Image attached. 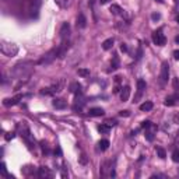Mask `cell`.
I'll use <instances>...</instances> for the list:
<instances>
[{
    "mask_svg": "<svg viewBox=\"0 0 179 179\" xmlns=\"http://www.w3.org/2000/svg\"><path fill=\"white\" fill-rule=\"evenodd\" d=\"M108 147H109V141H108V140H101V141L98 143V148H99L101 151H105Z\"/></svg>",
    "mask_w": 179,
    "mask_h": 179,
    "instance_id": "cell-20",
    "label": "cell"
},
{
    "mask_svg": "<svg viewBox=\"0 0 179 179\" xmlns=\"http://www.w3.org/2000/svg\"><path fill=\"white\" fill-rule=\"evenodd\" d=\"M112 46H113V38H109V39H106V41H103L102 48H103L105 50H109Z\"/></svg>",
    "mask_w": 179,
    "mask_h": 179,
    "instance_id": "cell-18",
    "label": "cell"
},
{
    "mask_svg": "<svg viewBox=\"0 0 179 179\" xmlns=\"http://www.w3.org/2000/svg\"><path fill=\"white\" fill-rule=\"evenodd\" d=\"M85 25H87V20H85V17H84V14H78V17H77V27L78 28H85Z\"/></svg>",
    "mask_w": 179,
    "mask_h": 179,
    "instance_id": "cell-15",
    "label": "cell"
},
{
    "mask_svg": "<svg viewBox=\"0 0 179 179\" xmlns=\"http://www.w3.org/2000/svg\"><path fill=\"white\" fill-rule=\"evenodd\" d=\"M99 173H101V176H103V178H108V176H115V169H113V167H112V161L103 162L102 167H101Z\"/></svg>",
    "mask_w": 179,
    "mask_h": 179,
    "instance_id": "cell-6",
    "label": "cell"
},
{
    "mask_svg": "<svg viewBox=\"0 0 179 179\" xmlns=\"http://www.w3.org/2000/svg\"><path fill=\"white\" fill-rule=\"evenodd\" d=\"M153 41H154V44L158 45V46H164L165 42H167V38H165V35L162 34V31L158 30L153 34Z\"/></svg>",
    "mask_w": 179,
    "mask_h": 179,
    "instance_id": "cell-7",
    "label": "cell"
},
{
    "mask_svg": "<svg viewBox=\"0 0 179 179\" xmlns=\"http://www.w3.org/2000/svg\"><path fill=\"white\" fill-rule=\"evenodd\" d=\"M157 2H162V0H157Z\"/></svg>",
    "mask_w": 179,
    "mask_h": 179,
    "instance_id": "cell-39",
    "label": "cell"
},
{
    "mask_svg": "<svg viewBox=\"0 0 179 179\" xmlns=\"http://www.w3.org/2000/svg\"><path fill=\"white\" fill-rule=\"evenodd\" d=\"M101 4H105V3H108V0H99Z\"/></svg>",
    "mask_w": 179,
    "mask_h": 179,
    "instance_id": "cell-34",
    "label": "cell"
},
{
    "mask_svg": "<svg viewBox=\"0 0 179 179\" xmlns=\"http://www.w3.org/2000/svg\"><path fill=\"white\" fill-rule=\"evenodd\" d=\"M120 50H122V52H127V46H126V44L120 45Z\"/></svg>",
    "mask_w": 179,
    "mask_h": 179,
    "instance_id": "cell-30",
    "label": "cell"
},
{
    "mask_svg": "<svg viewBox=\"0 0 179 179\" xmlns=\"http://www.w3.org/2000/svg\"><path fill=\"white\" fill-rule=\"evenodd\" d=\"M20 99H22L21 94L16 95V97H13V98H6V99L3 101V105L4 106H14V105H17V103L20 102Z\"/></svg>",
    "mask_w": 179,
    "mask_h": 179,
    "instance_id": "cell-9",
    "label": "cell"
},
{
    "mask_svg": "<svg viewBox=\"0 0 179 179\" xmlns=\"http://www.w3.org/2000/svg\"><path fill=\"white\" fill-rule=\"evenodd\" d=\"M52 105L55 106L56 109H64L67 103H66V101H64V99H53Z\"/></svg>",
    "mask_w": 179,
    "mask_h": 179,
    "instance_id": "cell-14",
    "label": "cell"
},
{
    "mask_svg": "<svg viewBox=\"0 0 179 179\" xmlns=\"http://www.w3.org/2000/svg\"><path fill=\"white\" fill-rule=\"evenodd\" d=\"M168 77H169V64L167 62H164L161 64V70H159V84L165 85L168 81Z\"/></svg>",
    "mask_w": 179,
    "mask_h": 179,
    "instance_id": "cell-5",
    "label": "cell"
},
{
    "mask_svg": "<svg viewBox=\"0 0 179 179\" xmlns=\"http://www.w3.org/2000/svg\"><path fill=\"white\" fill-rule=\"evenodd\" d=\"M173 88L179 90V78H173Z\"/></svg>",
    "mask_w": 179,
    "mask_h": 179,
    "instance_id": "cell-29",
    "label": "cell"
},
{
    "mask_svg": "<svg viewBox=\"0 0 179 179\" xmlns=\"http://www.w3.org/2000/svg\"><path fill=\"white\" fill-rule=\"evenodd\" d=\"M157 154H158V157H159V158H162V159L167 157V153H165V150H164V148H161V147H157Z\"/></svg>",
    "mask_w": 179,
    "mask_h": 179,
    "instance_id": "cell-23",
    "label": "cell"
},
{
    "mask_svg": "<svg viewBox=\"0 0 179 179\" xmlns=\"http://www.w3.org/2000/svg\"><path fill=\"white\" fill-rule=\"evenodd\" d=\"M159 18V14H153V20H158Z\"/></svg>",
    "mask_w": 179,
    "mask_h": 179,
    "instance_id": "cell-33",
    "label": "cell"
},
{
    "mask_svg": "<svg viewBox=\"0 0 179 179\" xmlns=\"http://www.w3.org/2000/svg\"><path fill=\"white\" fill-rule=\"evenodd\" d=\"M176 99H178V101H179V95H178V97H176Z\"/></svg>",
    "mask_w": 179,
    "mask_h": 179,
    "instance_id": "cell-37",
    "label": "cell"
},
{
    "mask_svg": "<svg viewBox=\"0 0 179 179\" xmlns=\"http://www.w3.org/2000/svg\"><path fill=\"white\" fill-rule=\"evenodd\" d=\"M154 130H155V129H153L151 131H145V139H147L148 141H153V139H154Z\"/></svg>",
    "mask_w": 179,
    "mask_h": 179,
    "instance_id": "cell-27",
    "label": "cell"
},
{
    "mask_svg": "<svg viewBox=\"0 0 179 179\" xmlns=\"http://www.w3.org/2000/svg\"><path fill=\"white\" fill-rule=\"evenodd\" d=\"M55 3L59 6V7H62V8H64L67 4H69V0H55Z\"/></svg>",
    "mask_w": 179,
    "mask_h": 179,
    "instance_id": "cell-25",
    "label": "cell"
},
{
    "mask_svg": "<svg viewBox=\"0 0 179 179\" xmlns=\"http://www.w3.org/2000/svg\"><path fill=\"white\" fill-rule=\"evenodd\" d=\"M119 115H120V116H129L130 113H129V111H122Z\"/></svg>",
    "mask_w": 179,
    "mask_h": 179,
    "instance_id": "cell-31",
    "label": "cell"
},
{
    "mask_svg": "<svg viewBox=\"0 0 179 179\" xmlns=\"http://www.w3.org/2000/svg\"><path fill=\"white\" fill-rule=\"evenodd\" d=\"M98 131H101V133H109V126L108 125H99L98 126Z\"/></svg>",
    "mask_w": 179,
    "mask_h": 179,
    "instance_id": "cell-24",
    "label": "cell"
},
{
    "mask_svg": "<svg viewBox=\"0 0 179 179\" xmlns=\"http://www.w3.org/2000/svg\"><path fill=\"white\" fill-rule=\"evenodd\" d=\"M70 38V25L64 22L60 28V42H69Z\"/></svg>",
    "mask_w": 179,
    "mask_h": 179,
    "instance_id": "cell-8",
    "label": "cell"
},
{
    "mask_svg": "<svg viewBox=\"0 0 179 179\" xmlns=\"http://www.w3.org/2000/svg\"><path fill=\"white\" fill-rule=\"evenodd\" d=\"M176 20H178V22H179V16H178V18H176Z\"/></svg>",
    "mask_w": 179,
    "mask_h": 179,
    "instance_id": "cell-38",
    "label": "cell"
},
{
    "mask_svg": "<svg viewBox=\"0 0 179 179\" xmlns=\"http://www.w3.org/2000/svg\"><path fill=\"white\" fill-rule=\"evenodd\" d=\"M0 50H2L3 55L8 56V57H13L18 53V46L16 44H11V42H7V41H2L0 44Z\"/></svg>",
    "mask_w": 179,
    "mask_h": 179,
    "instance_id": "cell-2",
    "label": "cell"
},
{
    "mask_svg": "<svg viewBox=\"0 0 179 179\" xmlns=\"http://www.w3.org/2000/svg\"><path fill=\"white\" fill-rule=\"evenodd\" d=\"M70 91L76 92V94H81V85L78 83H73L71 85H70Z\"/></svg>",
    "mask_w": 179,
    "mask_h": 179,
    "instance_id": "cell-19",
    "label": "cell"
},
{
    "mask_svg": "<svg viewBox=\"0 0 179 179\" xmlns=\"http://www.w3.org/2000/svg\"><path fill=\"white\" fill-rule=\"evenodd\" d=\"M62 87H63V80H59L57 83H53L52 85L44 88L41 91V94L42 95H53V94H56V92H60L62 91Z\"/></svg>",
    "mask_w": 179,
    "mask_h": 179,
    "instance_id": "cell-4",
    "label": "cell"
},
{
    "mask_svg": "<svg viewBox=\"0 0 179 179\" xmlns=\"http://www.w3.org/2000/svg\"><path fill=\"white\" fill-rule=\"evenodd\" d=\"M173 57H175L176 60H179V49H178V50H175V52H173Z\"/></svg>",
    "mask_w": 179,
    "mask_h": 179,
    "instance_id": "cell-32",
    "label": "cell"
},
{
    "mask_svg": "<svg viewBox=\"0 0 179 179\" xmlns=\"http://www.w3.org/2000/svg\"><path fill=\"white\" fill-rule=\"evenodd\" d=\"M38 175H39V178H42V179H50L53 176V173L50 172L48 168L42 167V168H39V169H38Z\"/></svg>",
    "mask_w": 179,
    "mask_h": 179,
    "instance_id": "cell-10",
    "label": "cell"
},
{
    "mask_svg": "<svg viewBox=\"0 0 179 179\" xmlns=\"http://www.w3.org/2000/svg\"><path fill=\"white\" fill-rule=\"evenodd\" d=\"M117 67H119V59L115 56L113 60H112V63H111V69H109V71H113V70H116Z\"/></svg>",
    "mask_w": 179,
    "mask_h": 179,
    "instance_id": "cell-21",
    "label": "cell"
},
{
    "mask_svg": "<svg viewBox=\"0 0 179 179\" xmlns=\"http://www.w3.org/2000/svg\"><path fill=\"white\" fill-rule=\"evenodd\" d=\"M137 90H139V91H137V95H136V98H134V101L139 99V98L141 97L143 91L145 90V81L144 80H139V81H137Z\"/></svg>",
    "mask_w": 179,
    "mask_h": 179,
    "instance_id": "cell-11",
    "label": "cell"
},
{
    "mask_svg": "<svg viewBox=\"0 0 179 179\" xmlns=\"http://www.w3.org/2000/svg\"><path fill=\"white\" fill-rule=\"evenodd\" d=\"M176 42H179V36H178V38H176Z\"/></svg>",
    "mask_w": 179,
    "mask_h": 179,
    "instance_id": "cell-36",
    "label": "cell"
},
{
    "mask_svg": "<svg viewBox=\"0 0 179 179\" xmlns=\"http://www.w3.org/2000/svg\"><path fill=\"white\" fill-rule=\"evenodd\" d=\"M173 2H175V4H176V6H179V0H173Z\"/></svg>",
    "mask_w": 179,
    "mask_h": 179,
    "instance_id": "cell-35",
    "label": "cell"
},
{
    "mask_svg": "<svg viewBox=\"0 0 179 179\" xmlns=\"http://www.w3.org/2000/svg\"><path fill=\"white\" fill-rule=\"evenodd\" d=\"M91 116H102L103 115V109L102 108H91L88 112Z\"/></svg>",
    "mask_w": 179,
    "mask_h": 179,
    "instance_id": "cell-16",
    "label": "cell"
},
{
    "mask_svg": "<svg viewBox=\"0 0 179 179\" xmlns=\"http://www.w3.org/2000/svg\"><path fill=\"white\" fill-rule=\"evenodd\" d=\"M31 71H32V63H30V62H24V63H18V64L14 66L13 76L17 77V78H22V77L30 76Z\"/></svg>",
    "mask_w": 179,
    "mask_h": 179,
    "instance_id": "cell-1",
    "label": "cell"
},
{
    "mask_svg": "<svg viewBox=\"0 0 179 179\" xmlns=\"http://www.w3.org/2000/svg\"><path fill=\"white\" fill-rule=\"evenodd\" d=\"M140 109H141V111H151V109H153V102H151V101H145L144 103H141V105H140Z\"/></svg>",
    "mask_w": 179,
    "mask_h": 179,
    "instance_id": "cell-17",
    "label": "cell"
},
{
    "mask_svg": "<svg viewBox=\"0 0 179 179\" xmlns=\"http://www.w3.org/2000/svg\"><path fill=\"white\" fill-rule=\"evenodd\" d=\"M59 56H60V53H59V46L53 48L52 50H49L48 53H45V55L39 59L38 64H42V66H44V64H49V63H52L56 57H59Z\"/></svg>",
    "mask_w": 179,
    "mask_h": 179,
    "instance_id": "cell-3",
    "label": "cell"
},
{
    "mask_svg": "<svg viewBox=\"0 0 179 179\" xmlns=\"http://www.w3.org/2000/svg\"><path fill=\"white\" fill-rule=\"evenodd\" d=\"M172 159L173 162H179V150H175L172 153Z\"/></svg>",
    "mask_w": 179,
    "mask_h": 179,
    "instance_id": "cell-28",
    "label": "cell"
},
{
    "mask_svg": "<svg viewBox=\"0 0 179 179\" xmlns=\"http://www.w3.org/2000/svg\"><path fill=\"white\" fill-rule=\"evenodd\" d=\"M78 76H81V77H88L90 76V70L88 69H78Z\"/></svg>",
    "mask_w": 179,
    "mask_h": 179,
    "instance_id": "cell-22",
    "label": "cell"
},
{
    "mask_svg": "<svg viewBox=\"0 0 179 179\" xmlns=\"http://www.w3.org/2000/svg\"><path fill=\"white\" fill-rule=\"evenodd\" d=\"M129 97H130V87L126 85L122 88V91H120V99L123 101V102H126V101L129 99Z\"/></svg>",
    "mask_w": 179,
    "mask_h": 179,
    "instance_id": "cell-12",
    "label": "cell"
},
{
    "mask_svg": "<svg viewBox=\"0 0 179 179\" xmlns=\"http://www.w3.org/2000/svg\"><path fill=\"white\" fill-rule=\"evenodd\" d=\"M123 8L120 7V6H117V4H112L111 6V13L112 14H115V16H123Z\"/></svg>",
    "mask_w": 179,
    "mask_h": 179,
    "instance_id": "cell-13",
    "label": "cell"
},
{
    "mask_svg": "<svg viewBox=\"0 0 179 179\" xmlns=\"http://www.w3.org/2000/svg\"><path fill=\"white\" fill-rule=\"evenodd\" d=\"M175 99H176V98H173V97H168L167 99H165V105H167V106H172L173 103H175Z\"/></svg>",
    "mask_w": 179,
    "mask_h": 179,
    "instance_id": "cell-26",
    "label": "cell"
}]
</instances>
